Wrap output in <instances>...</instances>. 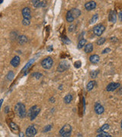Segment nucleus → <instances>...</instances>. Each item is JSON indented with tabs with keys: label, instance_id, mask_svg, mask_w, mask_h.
<instances>
[{
	"label": "nucleus",
	"instance_id": "6e6552de",
	"mask_svg": "<svg viewBox=\"0 0 122 137\" xmlns=\"http://www.w3.org/2000/svg\"><path fill=\"white\" fill-rule=\"evenodd\" d=\"M120 83L118 82H111L110 84H108L106 87V91H114V90H116L118 88V87H120Z\"/></svg>",
	"mask_w": 122,
	"mask_h": 137
},
{
	"label": "nucleus",
	"instance_id": "ddd939ff",
	"mask_svg": "<svg viewBox=\"0 0 122 137\" xmlns=\"http://www.w3.org/2000/svg\"><path fill=\"white\" fill-rule=\"evenodd\" d=\"M31 2L33 3V5L35 8H41V7H44L46 5L45 2L44 1H39V0H32Z\"/></svg>",
	"mask_w": 122,
	"mask_h": 137
},
{
	"label": "nucleus",
	"instance_id": "a19ab883",
	"mask_svg": "<svg viewBox=\"0 0 122 137\" xmlns=\"http://www.w3.org/2000/svg\"><path fill=\"white\" fill-rule=\"evenodd\" d=\"M119 18H120V20L122 19V11L120 12V14H119Z\"/></svg>",
	"mask_w": 122,
	"mask_h": 137
},
{
	"label": "nucleus",
	"instance_id": "4be33fe9",
	"mask_svg": "<svg viewBox=\"0 0 122 137\" xmlns=\"http://www.w3.org/2000/svg\"><path fill=\"white\" fill-rule=\"evenodd\" d=\"M95 85V81H90V82H89L88 83V85H87V90L89 91H92L93 89V88H94Z\"/></svg>",
	"mask_w": 122,
	"mask_h": 137
},
{
	"label": "nucleus",
	"instance_id": "39448f33",
	"mask_svg": "<svg viewBox=\"0 0 122 137\" xmlns=\"http://www.w3.org/2000/svg\"><path fill=\"white\" fill-rule=\"evenodd\" d=\"M105 27L102 24H99L98 25H96L93 28V32L95 34V35L96 36H101L102 34H103V32L105 31Z\"/></svg>",
	"mask_w": 122,
	"mask_h": 137
},
{
	"label": "nucleus",
	"instance_id": "ea45409f",
	"mask_svg": "<svg viewBox=\"0 0 122 137\" xmlns=\"http://www.w3.org/2000/svg\"><path fill=\"white\" fill-rule=\"evenodd\" d=\"M2 103H3V99H1V100H0V108H1V106H2Z\"/></svg>",
	"mask_w": 122,
	"mask_h": 137
},
{
	"label": "nucleus",
	"instance_id": "a211bd4d",
	"mask_svg": "<svg viewBox=\"0 0 122 137\" xmlns=\"http://www.w3.org/2000/svg\"><path fill=\"white\" fill-rule=\"evenodd\" d=\"M89 60L93 64H96L98 63L99 60H100V58H99V56L96 55V54H94V55H92L90 57H89Z\"/></svg>",
	"mask_w": 122,
	"mask_h": 137
},
{
	"label": "nucleus",
	"instance_id": "9b49d317",
	"mask_svg": "<svg viewBox=\"0 0 122 137\" xmlns=\"http://www.w3.org/2000/svg\"><path fill=\"white\" fill-rule=\"evenodd\" d=\"M108 20L109 21H111L112 23H115L117 20V12L116 11H111L110 13H109V16H108Z\"/></svg>",
	"mask_w": 122,
	"mask_h": 137
},
{
	"label": "nucleus",
	"instance_id": "7c9ffc66",
	"mask_svg": "<svg viewBox=\"0 0 122 137\" xmlns=\"http://www.w3.org/2000/svg\"><path fill=\"white\" fill-rule=\"evenodd\" d=\"M51 128H52V125H47L43 128V132L47 133V132L50 131V130L51 129Z\"/></svg>",
	"mask_w": 122,
	"mask_h": 137
},
{
	"label": "nucleus",
	"instance_id": "f257e3e1",
	"mask_svg": "<svg viewBox=\"0 0 122 137\" xmlns=\"http://www.w3.org/2000/svg\"><path fill=\"white\" fill-rule=\"evenodd\" d=\"M40 111H41V108L38 107V106L34 105V106H33V107H31L29 109L28 113V116L30 118V120H34L37 117V116L39 114Z\"/></svg>",
	"mask_w": 122,
	"mask_h": 137
},
{
	"label": "nucleus",
	"instance_id": "c9c22d12",
	"mask_svg": "<svg viewBox=\"0 0 122 137\" xmlns=\"http://www.w3.org/2000/svg\"><path fill=\"white\" fill-rule=\"evenodd\" d=\"M111 51V49L110 48H106V49H105L103 51H102V54H104V53H108V52H110Z\"/></svg>",
	"mask_w": 122,
	"mask_h": 137
},
{
	"label": "nucleus",
	"instance_id": "4468645a",
	"mask_svg": "<svg viewBox=\"0 0 122 137\" xmlns=\"http://www.w3.org/2000/svg\"><path fill=\"white\" fill-rule=\"evenodd\" d=\"M19 63H20V57H19L18 56H15V57H14L11 60V65L15 68L18 66Z\"/></svg>",
	"mask_w": 122,
	"mask_h": 137
},
{
	"label": "nucleus",
	"instance_id": "dca6fc26",
	"mask_svg": "<svg viewBox=\"0 0 122 137\" xmlns=\"http://www.w3.org/2000/svg\"><path fill=\"white\" fill-rule=\"evenodd\" d=\"M9 127H10V129L11 130V132L15 133L19 132V127H18L17 124L15 123H14V122H11L9 123Z\"/></svg>",
	"mask_w": 122,
	"mask_h": 137
},
{
	"label": "nucleus",
	"instance_id": "f8f14e48",
	"mask_svg": "<svg viewBox=\"0 0 122 137\" xmlns=\"http://www.w3.org/2000/svg\"><path fill=\"white\" fill-rule=\"evenodd\" d=\"M95 7H96V3L94 1L88 2L85 4V8L87 11H92V10L95 9Z\"/></svg>",
	"mask_w": 122,
	"mask_h": 137
},
{
	"label": "nucleus",
	"instance_id": "6ab92c4d",
	"mask_svg": "<svg viewBox=\"0 0 122 137\" xmlns=\"http://www.w3.org/2000/svg\"><path fill=\"white\" fill-rule=\"evenodd\" d=\"M93 50V45L91 43H89L85 46V52L89 53H91Z\"/></svg>",
	"mask_w": 122,
	"mask_h": 137
},
{
	"label": "nucleus",
	"instance_id": "1a4fd4ad",
	"mask_svg": "<svg viewBox=\"0 0 122 137\" xmlns=\"http://www.w3.org/2000/svg\"><path fill=\"white\" fill-rule=\"evenodd\" d=\"M22 16L24 18V19H29L31 20V10L28 7H25L22 9Z\"/></svg>",
	"mask_w": 122,
	"mask_h": 137
},
{
	"label": "nucleus",
	"instance_id": "473e14b6",
	"mask_svg": "<svg viewBox=\"0 0 122 137\" xmlns=\"http://www.w3.org/2000/svg\"><path fill=\"white\" fill-rule=\"evenodd\" d=\"M22 24H24V25H25V26H28V25H29V24H31V20H29V19H24V18H23Z\"/></svg>",
	"mask_w": 122,
	"mask_h": 137
},
{
	"label": "nucleus",
	"instance_id": "f03ea898",
	"mask_svg": "<svg viewBox=\"0 0 122 137\" xmlns=\"http://www.w3.org/2000/svg\"><path fill=\"white\" fill-rule=\"evenodd\" d=\"M15 111L17 114L21 118H24L26 117V114H27L26 109H25L24 104H23L22 103H18L15 105Z\"/></svg>",
	"mask_w": 122,
	"mask_h": 137
},
{
	"label": "nucleus",
	"instance_id": "37998d69",
	"mask_svg": "<svg viewBox=\"0 0 122 137\" xmlns=\"http://www.w3.org/2000/svg\"><path fill=\"white\" fill-rule=\"evenodd\" d=\"M2 2H3V0H0V4L2 3Z\"/></svg>",
	"mask_w": 122,
	"mask_h": 137
},
{
	"label": "nucleus",
	"instance_id": "f704fd0d",
	"mask_svg": "<svg viewBox=\"0 0 122 137\" xmlns=\"http://www.w3.org/2000/svg\"><path fill=\"white\" fill-rule=\"evenodd\" d=\"M63 41L64 43H68V44L70 43V40H69L68 37H64V38H63Z\"/></svg>",
	"mask_w": 122,
	"mask_h": 137
},
{
	"label": "nucleus",
	"instance_id": "4c0bfd02",
	"mask_svg": "<svg viewBox=\"0 0 122 137\" xmlns=\"http://www.w3.org/2000/svg\"><path fill=\"white\" fill-rule=\"evenodd\" d=\"M111 40L113 41V42H117V41H118V39L116 38V37H111Z\"/></svg>",
	"mask_w": 122,
	"mask_h": 137
},
{
	"label": "nucleus",
	"instance_id": "9d476101",
	"mask_svg": "<svg viewBox=\"0 0 122 137\" xmlns=\"http://www.w3.org/2000/svg\"><path fill=\"white\" fill-rule=\"evenodd\" d=\"M94 110H95V112L97 114L100 115V114H102L104 113L105 111V109H104V107H102V105H101L99 103H96L95 104V107H94Z\"/></svg>",
	"mask_w": 122,
	"mask_h": 137
},
{
	"label": "nucleus",
	"instance_id": "58836bf2",
	"mask_svg": "<svg viewBox=\"0 0 122 137\" xmlns=\"http://www.w3.org/2000/svg\"><path fill=\"white\" fill-rule=\"evenodd\" d=\"M50 101L51 103H54V102H55V98H54V97L50 98Z\"/></svg>",
	"mask_w": 122,
	"mask_h": 137
},
{
	"label": "nucleus",
	"instance_id": "412c9836",
	"mask_svg": "<svg viewBox=\"0 0 122 137\" xmlns=\"http://www.w3.org/2000/svg\"><path fill=\"white\" fill-rule=\"evenodd\" d=\"M74 18L73 17V15H71V13H70V11H68L67 13V21L68 22H73L74 21Z\"/></svg>",
	"mask_w": 122,
	"mask_h": 137
},
{
	"label": "nucleus",
	"instance_id": "b1692460",
	"mask_svg": "<svg viewBox=\"0 0 122 137\" xmlns=\"http://www.w3.org/2000/svg\"><path fill=\"white\" fill-rule=\"evenodd\" d=\"M87 40L86 39H82L79 40V43H78V48L79 49H82L83 47H84L86 45V43Z\"/></svg>",
	"mask_w": 122,
	"mask_h": 137
},
{
	"label": "nucleus",
	"instance_id": "423d86ee",
	"mask_svg": "<svg viewBox=\"0 0 122 137\" xmlns=\"http://www.w3.org/2000/svg\"><path fill=\"white\" fill-rule=\"evenodd\" d=\"M37 134V129L34 125L29 126L25 131V135L27 137H34Z\"/></svg>",
	"mask_w": 122,
	"mask_h": 137
},
{
	"label": "nucleus",
	"instance_id": "cd10ccee",
	"mask_svg": "<svg viewBox=\"0 0 122 137\" xmlns=\"http://www.w3.org/2000/svg\"><path fill=\"white\" fill-rule=\"evenodd\" d=\"M99 73V70H93L90 72V76L92 78H95L96 77L98 76V75Z\"/></svg>",
	"mask_w": 122,
	"mask_h": 137
},
{
	"label": "nucleus",
	"instance_id": "2eb2a0df",
	"mask_svg": "<svg viewBox=\"0 0 122 137\" xmlns=\"http://www.w3.org/2000/svg\"><path fill=\"white\" fill-rule=\"evenodd\" d=\"M70 11V13H71V15H73V17L74 18V19L75 18H77L78 17L80 16L81 15V11L78 9H72L71 10H69Z\"/></svg>",
	"mask_w": 122,
	"mask_h": 137
},
{
	"label": "nucleus",
	"instance_id": "a878e982",
	"mask_svg": "<svg viewBox=\"0 0 122 137\" xmlns=\"http://www.w3.org/2000/svg\"><path fill=\"white\" fill-rule=\"evenodd\" d=\"M31 76L34 77V78H36L37 79H39L43 76V75L40 72H34V73L31 74Z\"/></svg>",
	"mask_w": 122,
	"mask_h": 137
},
{
	"label": "nucleus",
	"instance_id": "c03bdc74",
	"mask_svg": "<svg viewBox=\"0 0 122 137\" xmlns=\"http://www.w3.org/2000/svg\"><path fill=\"white\" fill-rule=\"evenodd\" d=\"M121 127L122 128V120H121Z\"/></svg>",
	"mask_w": 122,
	"mask_h": 137
},
{
	"label": "nucleus",
	"instance_id": "c756f323",
	"mask_svg": "<svg viewBox=\"0 0 122 137\" xmlns=\"http://www.w3.org/2000/svg\"><path fill=\"white\" fill-rule=\"evenodd\" d=\"M34 59H32L31 61H29L28 62V63L26 64V66H25L24 68H23V71H26V69H27V68H28L31 65H32V63H34Z\"/></svg>",
	"mask_w": 122,
	"mask_h": 137
},
{
	"label": "nucleus",
	"instance_id": "5701e85b",
	"mask_svg": "<svg viewBox=\"0 0 122 137\" xmlns=\"http://www.w3.org/2000/svg\"><path fill=\"white\" fill-rule=\"evenodd\" d=\"M108 129H109V125H108V123H105V124H104L103 126L101 127L97 130V132H98V133H102V132H104L105 130Z\"/></svg>",
	"mask_w": 122,
	"mask_h": 137
},
{
	"label": "nucleus",
	"instance_id": "79ce46f5",
	"mask_svg": "<svg viewBox=\"0 0 122 137\" xmlns=\"http://www.w3.org/2000/svg\"><path fill=\"white\" fill-rule=\"evenodd\" d=\"M19 136H20V137H24V134L22 133H19Z\"/></svg>",
	"mask_w": 122,
	"mask_h": 137
},
{
	"label": "nucleus",
	"instance_id": "72a5a7b5",
	"mask_svg": "<svg viewBox=\"0 0 122 137\" xmlns=\"http://www.w3.org/2000/svg\"><path fill=\"white\" fill-rule=\"evenodd\" d=\"M81 66H82V63H81V61H76V62H75V63H74V66H75L76 68H80V67H81Z\"/></svg>",
	"mask_w": 122,
	"mask_h": 137
},
{
	"label": "nucleus",
	"instance_id": "7ed1b4c3",
	"mask_svg": "<svg viewBox=\"0 0 122 137\" xmlns=\"http://www.w3.org/2000/svg\"><path fill=\"white\" fill-rule=\"evenodd\" d=\"M72 131V127L69 124H65L60 130V135L61 137H70Z\"/></svg>",
	"mask_w": 122,
	"mask_h": 137
},
{
	"label": "nucleus",
	"instance_id": "20e7f679",
	"mask_svg": "<svg viewBox=\"0 0 122 137\" xmlns=\"http://www.w3.org/2000/svg\"><path fill=\"white\" fill-rule=\"evenodd\" d=\"M54 64V61L51 57H47L44 59L41 62V66L45 69H50Z\"/></svg>",
	"mask_w": 122,
	"mask_h": 137
},
{
	"label": "nucleus",
	"instance_id": "393cba45",
	"mask_svg": "<svg viewBox=\"0 0 122 137\" xmlns=\"http://www.w3.org/2000/svg\"><path fill=\"white\" fill-rule=\"evenodd\" d=\"M98 19H99V15H97V14L94 15L93 17L92 18V19L90 20V22H89V24H95L96 21H98Z\"/></svg>",
	"mask_w": 122,
	"mask_h": 137
},
{
	"label": "nucleus",
	"instance_id": "2f4dec72",
	"mask_svg": "<svg viewBox=\"0 0 122 137\" xmlns=\"http://www.w3.org/2000/svg\"><path fill=\"white\" fill-rule=\"evenodd\" d=\"M105 42V37H101L100 39H99L98 40V41H97V44L99 45V46H100V45H102L103 44V43Z\"/></svg>",
	"mask_w": 122,
	"mask_h": 137
},
{
	"label": "nucleus",
	"instance_id": "bb28decb",
	"mask_svg": "<svg viewBox=\"0 0 122 137\" xmlns=\"http://www.w3.org/2000/svg\"><path fill=\"white\" fill-rule=\"evenodd\" d=\"M14 76H15L14 72H12V71H10V72L7 74V76H6V78H7L8 80L11 81L12 79H13V78H14Z\"/></svg>",
	"mask_w": 122,
	"mask_h": 137
},
{
	"label": "nucleus",
	"instance_id": "c85d7f7f",
	"mask_svg": "<svg viewBox=\"0 0 122 137\" xmlns=\"http://www.w3.org/2000/svg\"><path fill=\"white\" fill-rule=\"evenodd\" d=\"M96 137H111V136L108 133L102 132V133H100L99 135H97Z\"/></svg>",
	"mask_w": 122,
	"mask_h": 137
},
{
	"label": "nucleus",
	"instance_id": "aec40b11",
	"mask_svg": "<svg viewBox=\"0 0 122 137\" xmlns=\"http://www.w3.org/2000/svg\"><path fill=\"white\" fill-rule=\"evenodd\" d=\"M73 100V95L71 94H68L67 95L63 98V101L65 102V104H69Z\"/></svg>",
	"mask_w": 122,
	"mask_h": 137
},
{
	"label": "nucleus",
	"instance_id": "e433bc0d",
	"mask_svg": "<svg viewBox=\"0 0 122 137\" xmlns=\"http://www.w3.org/2000/svg\"><path fill=\"white\" fill-rule=\"evenodd\" d=\"M75 30V25H70L69 28V31H73Z\"/></svg>",
	"mask_w": 122,
	"mask_h": 137
},
{
	"label": "nucleus",
	"instance_id": "f3484780",
	"mask_svg": "<svg viewBox=\"0 0 122 137\" xmlns=\"http://www.w3.org/2000/svg\"><path fill=\"white\" fill-rule=\"evenodd\" d=\"M18 41L19 43V44L23 45V44H25V43L28 41V39L25 35H21V36H19Z\"/></svg>",
	"mask_w": 122,
	"mask_h": 137
},
{
	"label": "nucleus",
	"instance_id": "0eeeda50",
	"mask_svg": "<svg viewBox=\"0 0 122 137\" xmlns=\"http://www.w3.org/2000/svg\"><path fill=\"white\" fill-rule=\"evenodd\" d=\"M69 68V63L67 61H63L59 64L58 67H57V71L59 72H63L67 70Z\"/></svg>",
	"mask_w": 122,
	"mask_h": 137
}]
</instances>
